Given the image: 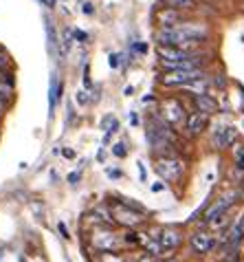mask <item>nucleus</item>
Instances as JSON below:
<instances>
[{
    "mask_svg": "<svg viewBox=\"0 0 244 262\" xmlns=\"http://www.w3.org/2000/svg\"><path fill=\"white\" fill-rule=\"evenodd\" d=\"M104 157H106L104 150H99V152H97V161H104Z\"/></svg>",
    "mask_w": 244,
    "mask_h": 262,
    "instance_id": "nucleus-39",
    "label": "nucleus"
},
{
    "mask_svg": "<svg viewBox=\"0 0 244 262\" xmlns=\"http://www.w3.org/2000/svg\"><path fill=\"white\" fill-rule=\"evenodd\" d=\"M84 86H86V89H90V86H92V82H90V75H88V67L84 69Z\"/></svg>",
    "mask_w": 244,
    "mask_h": 262,
    "instance_id": "nucleus-28",
    "label": "nucleus"
},
{
    "mask_svg": "<svg viewBox=\"0 0 244 262\" xmlns=\"http://www.w3.org/2000/svg\"><path fill=\"white\" fill-rule=\"evenodd\" d=\"M207 29L198 25H187V27H165L156 33V40L163 47H178V49H189L198 42H205Z\"/></svg>",
    "mask_w": 244,
    "mask_h": 262,
    "instance_id": "nucleus-1",
    "label": "nucleus"
},
{
    "mask_svg": "<svg viewBox=\"0 0 244 262\" xmlns=\"http://www.w3.org/2000/svg\"><path fill=\"white\" fill-rule=\"evenodd\" d=\"M119 57H121V55H117V53H112V55H110V60H108V62H110V67H112V69H117V67H119Z\"/></svg>",
    "mask_w": 244,
    "mask_h": 262,
    "instance_id": "nucleus-30",
    "label": "nucleus"
},
{
    "mask_svg": "<svg viewBox=\"0 0 244 262\" xmlns=\"http://www.w3.org/2000/svg\"><path fill=\"white\" fill-rule=\"evenodd\" d=\"M73 38H75L77 42H82V45H84V42H88V33L82 31V29H73Z\"/></svg>",
    "mask_w": 244,
    "mask_h": 262,
    "instance_id": "nucleus-24",
    "label": "nucleus"
},
{
    "mask_svg": "<svg viewBox=\"0 0 244 262\" xmlns=\"http://www.w3.org/2000/svg\"><path fill=\"white\" fill-rule=\"evenodd\" d=\"M161 243H163V249H176L181 245V234L176 229H165L161 234Z\"/></svg>",
    "mask_w": 244,
    "mask_h": 262,
    "instance_id": "nucleus-15",
    "label": "nucleus"
},
{
    "mask_svg": "<svg viewBox=\"0 0 244 262\" xmlns=\"http://www.w3.org/2000/svg\"><path fill=\"white\" fill-rule=\"evenodd\" d=\"M48 5H51V7H53V5H55V0H48Z\"/></svg>",
    "mask_w": 244,
    "mask_h": 262,
    "instance_id": "nucleus-42",
    "label": "nucleus"
},
{
    "mask_svg": "<svg viewBox=\"0 0 244 262\" xmlns=\"http://www.w3.org/2000/svg\"><path fill=\"white\" fill-rule=\"evenodd\" d=\"M130 121H132V126H136V123H139V117H136V115H130Z\"/></svg>",
    "mask_w": 244,
    "mask_h": 262,
    "instance_id": "nucleus-38",
    "label": "nucleus"
},
{
    "mask_svg": "<svg viewBox=\"0 0 244 262\" xmlns=\"http://www.w3.org/2000/svg\"><path fill=\"white\" fill-rule=\"evenodd\" d=\"M108 177H112V179H119V177H121V172H119V170H108Z\"/></svg>",
    "mask_w": 244,
    "mask_h": 262,
    "instance_id": "nucleus-37",
    "label": "nucleus"
},
{
    "mask_svg": "<svg viewBox=\"0 0 244 262\" xmlns=\"http://www.w3.org/2000/svg\"><path fill=\"white\" fill-rule=\"evenodd\" d=\"M165 7H172V9H193L196 0H165Z\"/></svg>",
    "mask_w": 244,
    "mask_h": 262,
    "instance_id": "nucleus-19",
    "label": "nucleus"
},
{
    "mask_svg": "<svg viewBox=\"0 0 244 262\" xmlns=\"http://www.w3.org/2000/svg\"><path fill=\"white\" fill-rule=\"evenodd\" d=\"M114 216H117V221L121 225H126V227H134V225H139L143 221V216L139 214V209H128L124 205H117L114 207Z\"/></svg>",
    "mask_w": 244,
    "mask_h": 262,
    "instance_id": "nucleus-8",
    "label": "nucleus"
},
{
    "mask_svg": "<svg viewBox=\"0 0 244 262\" xmlns=\"http://www.w3.org/2000/svg\"><path fill=\"white\" fill-rule=\"evenodd\" d=\"M213 247H216V238H213V234L198 231V234L191 236V249L196 253H209Z\"/></svg>",
    "mask_w": 244,
    "mask_h": 262,
    "instance_id": "nucleus-6",
    "label": "nucleus"
},
{
    "mask_svg": "<svg viewBox=\"0 0 244 262\" xmlns=\"http://www.w3.org/2000/svg\"><path fill=\"white\" fill-rule=\"evenodd\" d=\"M163 190H165L163 183H154V185H152V192H163Z\"/></svg>",
    "mask_w": 244,
    "mask_h": 262,
    "instance_id": "nucleus-36",
    "label": "nucleus"
},
{
    "mask_svg": "<svg viewBox=\"0 0 244 262\" xmlns=\"http://www.w3.org/2000/svg\"><path fill=\"white\" fill-rule=\"evenodd\" d=\"M62 155L66 157V159H73V157H75V150H70V148H64V150H62Z\"/></svg>",
    "mask_w": 244,
    "mask_h": 262,
    "instance_id": "nucleus-34",
    "label": "nucleus"
},
{
    "mask_svg": "<svg viewBox=\"0 0 244 262\" xmlns=\"http://www.w3.org/2000/svg\"><path fill=\"white\" fill-rule=\"evenodd\" d=\"M235 139H238V133L231 126H218L213 128V143H216L218 150H225L229 145H235Z\"/></svg>",
    "mask_w": 244,
    "mask_h": 262,
    "instance_id": "nucleus-4",
    "label": "nucleus"
},
{
    "mask_svg": "<svg viewBox=\"0 0 244 262\" xmlns=\"http://www.w3.org/2000/svg\"><path fill=\"white\" fill-rule=\"evenodd\" d=\"M159 20H161L163 27H176L178 23H181V13H178V9L165 7L163 11H159Z\"/></svg>",
    "mask_w": 244,
    "mask_h": 262,
    "instance_id": "nucleus-14",
    "label": "nucleus"
},
{
    "mask_svg": "<svg viewBox=\"0 0 244 262\" xmlns=\"http://www.w3.org/2000/svg\"><path fill=\"white\" fill-rule=\"evenodd\" d=\"M82 11L86 13V16H92V13H95V7H92V3H84L82 5Z\"/></svg>",
    "mask_w": 244,
    "mask_h": 262,
    "instance_id": "nucleus-27",
    "label": "nucleus"
},
{
    "mask_svg": "<svg viewBox=\"0 0 244 262\" xmlns=\"http://www.w3.org/2000/svg\"><path fill=\"white\" fill-rule=\"evenodd\" d=\"M163 115H165V119H167L169 126H178V123L183 121V117H185L181 101L167 99V101H165V106H163Z\"/></svg>",
    "mask_w": 244,
    "mask_h": 262,
    "instance_id": "nucleus-7",
    "label": "nucleus"
},
{
    "mask_svg": "<svg viewBox=\"0 0 244 262\" xmlns=\"http://www.w3.org/2000/svg\"><path fill=\"white\" fill-rule=\"evenodd\" d=\"M40 3H42V5H48V0H40Z\"/></svg>",
    "mask_w": 244,
    "mask_h": 262,
    "instance_id": "nucleus-41",
    "label": "nucleus"
},
{
    "mask_svg": "<svg viewBox=\"0 0 244 262\" xmlns=\"http://www.w3.org/2000/svg\"><path fill=\"white\" fill-rule=\"evenodd\" d=\"M156 170H159V174L167 183H174V181L183 177V165L174 157H161L159 163H156Z\"/></svg>",
    "mask_w": 244,
    "mask_h": 262,
    "instance_id": "nucleus-3",
    "label": "nucleus"
},
{
    "mask_svg": "<svg viewBox=\"0 0 244 262\" xmlns=\"http://www.w3.org/2000/svg\"><path fill=\"white\" fill-rule=\"evenodd\" d=\"M5 113H7V99L0 97V119L5 117Z\"/></svg>",
    "mask_w": 244,
    "mask_h": 262,
    "instance_id": "nucleus-32",
    "label": "nucleus"
},
{
    "mask_svg": "<svg viewBox=\"0 0 244 262\" xmlns=\"http://www.w3.org/2000/svg\"><path fill=\"white\" fill-rule=\"evenodd\" d=\"M0 97L7 101L13 97V79L7 75V71H0Z\"/></svg>",
    "mask_w": 244,
    "mask_h": 262,
    "instance_id": "nucleus-16",
    "label": "nucleus"
},
{
    "mask_svg": "<svg viewBox=\"0 0 244 262\" xmlns=\"http://www.w3.org/2000/svg\"><path fill=\"white\" fill-rule=\"evenodd\" d=\"M235 165H238L240 170H244V145L235 148Z\"/></svg>",
    "mask_w": 244,
    "mask_h": 262,
    "instance_id": "nucleus-22",
    "label": "nucleus"
},
{
    "mask_svg": "<svg viewBox=\"0 0 244 262\" xmlns=\"http://www.w3.org/2000/svg\"><path fill=\"white\" fill-rule=\"evenodd\" d=\"M185 126H187V135L189 137H198L207 128V115H203V113H191V115H187V119H185Z\"/></svg>",
    "mask_w": 244,
    "mask_h": 262,
    "instance_id": "nucleus-9",
    "label": "nucleus"
},
{
    "mask_svg": "<svg viewBox=\"0 0 244 262\" xmlns=\"http://www.w3.org/2000/svg\"><path fill=\"white\" fill-rule=\"evenodd\" d=\"M7 67H9V55L0 51V71H7Z\"/></svg>",
    "mask_w": 244,
    "mask_h": 262,
    "instance_id": "nucleus-25",
    "label": "nucleus"
},
{
    "mask_svg": "<svg viewBox=\"0 0 244 262\" xmlns=\"http://www.w3.org/2000/svg\"><path fill=\"white\" fill-rule=\"evenodd\" d=\"M229 205H231V199H220L218 203H213V205L207 209V214H205V221L207 223H213L216 218H220L222 214H227V209H229Z\"/></svg>",
    "mask_w": 244,
    "mask_h": 262,
    "instance_id": "nucleus-13",
    "label": "nucleus"
},
{
    "mask_svg": "<svg viewBox=\"0 0 244 262\" xmlns=\"http://www.w3.org/2000/svg\"><path fill=\"white\" fill-rule=\"evenodd\" d=\"M75 99H77V104H80V106H86V104H88V97H86V93H84V91H77Z\"/></svg>",
    "mask_w": 244,
    "mask_h": 262,
    "instance_id": "nucleus-26",
    "label": "nucleus"
},
{
    "mask_svg": "<svg viewBox=\"0 0 244 262\" xmlns=\"http://www.w3.org/2000/svg\"><path fill=\"white\" fill-rule=\"evenodd\" d=\"M145 249L150 251V256H161L163 253V243L161 240H156V236H152V240L145 243Z\"/></svg>",
    "mask_w": 244,
    "mask_h": 262,
    "instance_id": "nucleus-20",
    "label": "nucleus"
},
{
    "mask_svg": "<svg viewBox=\"0 0 244 262\" xmlns=\"http://www.w3.org/2000/svg\"><path fill=\"white\" fill-rule=\"evenodd\" d=\"M77 181H80V172H70V174H68V183L75 185Z\"/></svg>",
    "mask_w": 244,
    "mask_h": 262,
    "instance_id": "nucleus-29",
    "label": "nucleus"
},
{
    "mask_svg": "<svg viewBox=\"0 0 244 262\" xmlns=\"http://www.w3.org/2000/svg\"><path fill=\"white\" fill-rule=\"evenodd\" d=\"M193 104H196V111L203 113V115H213L218 111V101L213 99L209 93H205V95H196L193 97Z\"/></svg>",
    "mask_w": 244,
    "mask_h": 262,
    "instance_id": "nucleus-10",
    "label": "nucleus"
},
{
    "mask_svg": "<svg viewBox=\"0 0 244 262\" xmlns=\"http://www.w3.org/2000/svg\"><path fill=\"white\" fill-rule=\"evenodd\" d=\"M102 256H99L97 262H124V258L119 256L117 251H99Z\"/></svg>",
    "mask_w": 244,
    "mask_h": 262,
    "instance_id": "nucleus-21",
    "label": "nucleus"
},
{
    "mask_svg": "<svg viewBox=\"0 0 244 262\" xmlns=\"http://www.w3.org/2000/svg\"><path fill=\"white\" fill-rule=\"evenodd\" d=\"M57 99H62V82L57 79V75L53 73V77H51V89H48V115H51V117H53V113H55Z\"/></svg>",
    "mask_w": 244,
    "mask_h": 262,
    "instance_id": "nucleus-12",
    "label": "nucleus"
},
{
    "mask_svg": "<svg viewBox=\"0 0 244 262\" xmlns=\"http://www.w3.org/2000/svg\"><path fill=\"white\" fill-rule=\"evenodd\" d=\"M102 128L106 130V137H104V141L108 143V141H110V137H112L114 133H117V130H119V121L114 119L112 115H106V117L102 119Z\"/></svg>",
    "mask_w": 244,
    "mask_h": 262,
    "instance_id": "nucleus-18",
    "label": "nucleus"
},
{
    "mask_svg": "<svg viewBox=\"0 0 244 262\" xmlns=\"http://www.w3.org/2000/svg\"><path fill=\"white\" fill-rule=\"evenodd\" d=\"M44 25H46V38H48V51L51 53H55V55H60V40H57V33H55V27H53V23L48 18H44Z\"/></svg>",
    "mask_w": 244,
    "mask_h": 262,
    "instance_id": "nucleus-17",
    "label": "nucleus"
},
{
    "mask_svg": "<svg viewBox=\"0 0 244 262\" xmlns=\"http://www.w3.org/2000/svg\"><path fill=\"white\" fill-rule=\"evenodd\" d=\"M141 262H159V260H156V258L152 256V258H145V260H141Z\"/></svg>",
    "mask_w": 244,
    "mask_h": 262,
    "instance_id": "nucleus-40",
    "label": "nucleus"
},
{
    "mask_svg": "<svg viewBox=\"0 0 244 262\" xmlns=\"http://www.w3.org/2000/svg\"><path fill=\"white\" fill-rule=\"evenodd\" d=\"M198 77H205L203 69H172V71H165L161 75V84H165V86H183V84L191 82V79H198Z\"/></svg>",
    "mask_w": 244,
    "mask_h": 262,
    "instance_id": "nucleus-2",
    "label": "nucleus"
},
{
    "mask_svg": "<svg viewBox=\"0 0 244 262\" xmlns=\"http://www.w3.org/2000/svg\"><path fill=\"white\" fill-rule=\"evenodd\" d=\"M57 229H60V234H62L64 238H68V231H66V225H64V223L57 225Z\"/></svg>",
    "mask_w": 244,
    "mask_h": 262,
    "instance_id": "nucleus-35",
    "label": "nucleus"
},
{
    "mask_svg": "<svg viewBox=\"0 0 244 262\" xmlns=\"http://www.w3.org/2000/svg\"><path fill=\"white\" fill-rule=\"evenodd\" d=\"M92 245H95L97 251H117L119 240L112 231L106 229V231H95L92 234Z\"/></svg>",
    "mask_w": 244,
    "mask_h": 262,
    "instance_id": "nucleus-5",
    "label": "nucleus"
},
{
    "mask_svg": "<svg viewBox=\"0 0 244 262\" xmlns=\"http://www.w3.org/2000/svg\"><path fill=\"white\" fill-rule=\"evenodd\" d=\"M112 155L114 157H121L124 159L128 155V148H126V143H114V148H112Z\"/></svg>",
    "mask_w": 244,
    "mask_h": 262,
    "instance_id": "nucleus-23",
    "label": "nucleus"
},
{
    "mask_svg": "<svg viewBox=\"0 0 244 262\" xmlns=\"http://www.w3.org/2000/svg\"><path fill=\"white\" fill-rule=\"evenodd\" d=\"M134 51H139V53H148V45H143V42H136Z\"/></svg>",
    "mask_w": 244,
    "mask_h": 262,
    "instance_id": "nucleus-31",
    "label": "nucleus"
},
{
    "mask_svg": "<svg viewBox=\"0 0 244 262\" xmlns=\"http://www.w3.org/2000/svg\"><path fill=\"white\" fill-rule=\"evenodd\" d=\"M209 79L207 77H198V79H191V82L187 84H183V89L187 91V95H205V93H209Z\"/></svg>",
    "mask_w": 244,
    "mask_h": 262,
    "instance_id": "nucleus-11",
    "label": "nucleus"
},
{
    "mask_svg": "<svg viewBox=\"0 0 244 262\" xmlns=\"http://www.w3.org/2000/svg\"><path fill=\"white\" fill-rule=\"evenodd\" d=\"M136 167H139V174H141V181H145V177H148V172H145V165H143V163H136Z\"/></svg>",
    "mask_w": 244,
    "mask_h": 262,
    "instance_id": "nucleus-33",
    "label": "nucleus"
}]
</instances>
